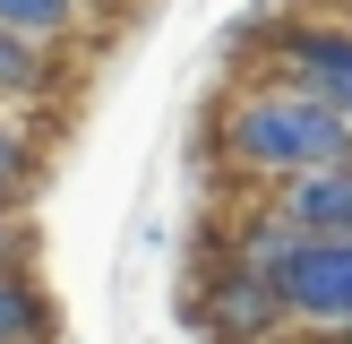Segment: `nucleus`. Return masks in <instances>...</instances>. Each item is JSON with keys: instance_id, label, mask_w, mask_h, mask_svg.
I'll return each mask as SVG.
<instances>
[{"instance_id": "f257e3e1", "label": "nucleus", "mask_w": 352, "mask_h": 344, "mask_svg": "<svg viewBox=\"0 0 352 344\" xmlns=\"http://www.w3.org/2000/svg\"><path fill=\"white\" fill-rule=\"evenodd\" d=\"M223 147L241 155L250 172H327V164H352V112H336L327 95L309 86H267V95H241L232 120H223Z\"/></svg>"}, {"instance_id": "f03ea898", "label": "nucleus", "mask_w": 352, "mask_h": 344, "mask_svg": "<svg viewBox=\"0 0 352 344\" xmlns=\"http://www.w3.org/2000/svg\"><path fill=\"white\" fill-rule=\"evenodd\" d=\"M275 292H284V319L352 327V241H301L275 267Z\"/></svg>"}, {"instance_id": "7ed1b4c3", "label": "nucleus", "mask_w": 352, "mask_h": 344, "mask_svg": "<svg viewBox=\"0 0 352 344\" xmlns=\"http://www.w3.org/2000/svg\"><path fill=\"white\" fill-rule=\"evenodd\" d=\"M198 319L215 327L223 344H258V336L284 327V292H275V275H258V267H241V258H232V267H215Z\"/></svg>"}, {"instance_id": "20e7f679", "label": "nucleus", "mask_w": 352, "mask_h": 344, "mask_svg": "<svg viewBox=\"0 0 352 344\" xmlns=\"http://www.w3.org/2000/svg\"><path fill=\"white\" fill-rule=\"evenodd\" d=\"M284 61H292V86H309V95H327L336 112H352V34L301 26V34H284Z\"/></svg>"}, {"instance_id": "39448f33", "label": "nucleus", "mask_w": 352, "mask_h": 344, "mask_svg": "<svg viewBox=\"0 0 352 344\" xmlns=\"http://www.w3.org/2000/svg\"><path fill=\"white\" fill-rule=\"evenodd\" d=\"M284 215L301 224L309 241H352V164L301 172V181L284 189Z\"/></svg>"}, {"instance_id": "423d86ee", "label": "nucleus", "mask_w": 352, "mask_h": 344, "mask_svg": "<svg viewBox=\"0 0 352 344\" xmlns=\"http://www.w3.org/2000/svg\"><path fill=\"white\" fill-rule=\"evenodd\" d=\"M52 292L26 267H0V344H52Z\"/></svg>"}, {"instance_id": "0eeeda50", "label": "nucleus", "mask_w": 352, "mask_h": 344, "mask_svg": "<svg viewBox=\"0 0 352 344\" xmlns=\"http://www.w3.org/2000/svg\"><path fill=\"white\" fill-rule=\"evenodd\" d=\"M43 78H52V69H43V43H26V34L0 26V103H9V95H43Z\"/></svg>"}, {"instance_id": "6e6552de", "label": "nucleus", "mask_w": 352, "mask_h": 344, "mask_svg": "<svg viewBox=\"0 0 352 344\" xmlns=\"http://www.w3.org/2000/svg\"><path fill=\"white\" fill-rule=\"evenodd\" d=\"M69 17H78V0H0V26L26 34V43H52V34H69Z\"/></svg>"}, {"instance_id": "1a4fd4ad", "label": "nucleus", "mask_w": 352, "mask_h": 344, "mask_svg": "<svg viewBox=\"0 0 352 344\" xmlns=\"http://www.w3.org/2000/svg\"><path fill=\"white\" fill-rule=\"evenodd\" d=\"M26 181H34V138L17 129L9 112H0V198H17Z\"/></svg>"}, {"instance_id": "9d476101", "label": "nucleus", "mask_w": 352, "mask_h": 344, "mask_svg": "<svg viewBox=\"0 0 352 344\" xmlns=\"http://www.w3.org/2000/svg\"><path fill=\"white\" fill-rule=\"evenodd\" d=\"M17 250H26V224H17V198H0V267H17Z\"/></svg>"}]
</instances>
